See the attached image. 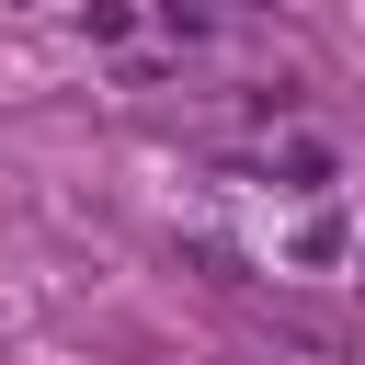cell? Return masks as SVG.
<instances>
[{
	"mask_svg": "<svg viewBox=\"0 0 365 365\" xmlns=\"http://www.w3.org/2000/svg\"><path fill=\"white\" fill-rule=\"evenodd\" d=\"M160 23H171L182 46H205V34H217V0H160Z\"/></svg>",
	"mask_w": 365,
	"mask_h": 365,
	"instance_id": "1",
	"label": "cell"
}]
</instances>
